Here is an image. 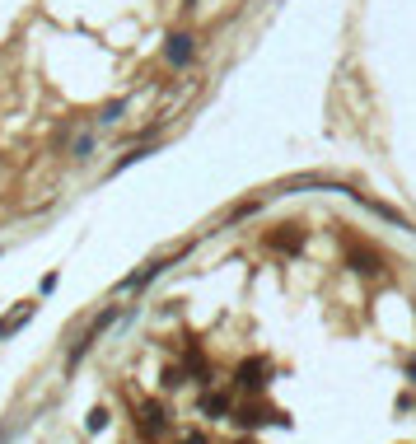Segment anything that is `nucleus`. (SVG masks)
<instances>
[{"mask_svg": "<svg viewBox=\"0 0 416 444\" xmlns=\"http://www.w3.org/2000/svg\"><path fill=\"white\" fill-rule=\"evenodd\" d=\"M103 426H108V407H94V412H89V421H84V430H89V435H99Z\"/></svg>", "mask_w": 416, "mask_h": 444, "instance_id": "8", "label": "nucleus"}, {"mask_svg": "<svg viewBox=\"0 0 416 444\" xmlns=\"http://www.w3.org/2000/svg\"><path fill=\"white\" fill-rule=\"evenodd\" d=\"M201 407H206L210 417H225V412H230V402H225V397H206V402H201Z\"/></svg>", "mask_w": 416, "mask_h": 444, "instance_id": "10", "label": "nucleus"}, {"mask_svg": "<svg viewBox=\"0 0 416 444\" xmlns=\"http://www.w3.org/2000/svg\"><path fill=\"white\" fill-rule=\"evenodd\" d=\"M112 323H117V309H112V304H108L103 314H99V318H94V323H89V328H84V337H79L75 346H71V356H66V369H75L79 360H84V356H89V351H94V341L103 337V332H108V328H112Z\"/></svg>", "mask_w": 416, "mask_h": 444, "instance_id": "1", "label": "nucleus"}, {"mask_svg": "<svg viewBox=\"0 0 416 444\" xmlns=\"http://www.w3.org/2000/svg\"><path fill=\"white\" fill-rule=\"evenodd\" d=\"M192 56H197V38H192L187 28H178V33H169V38H164V61H169L173 71L192 66Z\"/></svg>", "mask_w": 416, "mask_h": 444, "instance_id": "2", "label": "nucleus"}, {"mask_svg": "<svg viewBox=\"0 0 416 444\" xmlns=\"http://www.w3.org/2000/svg\"><path fill=\"white\" fill-rule=\"evenodd\" d=\"M182 444H206V435H197V430H192V435H187Z\"/></svg>", "mask_w": 416, "mask_h": 444, "instance_id": "11", "label": "nucleus"}, {"mask_svg": "<svg viewBox=\"0 0 416 444\" xmlns=\"http://www.w3.org/2000/svg\"><path fill=\"white\" fill-rule=\"evenodd\" d=\"M262 384H267V365H258V360H248V365L238 369V388H243V393L262 388Z\"/></svg>", "mask_w": 416, "mask_h": 444, "instance_id": "4", "label": "nucleus"}, {"mask_svg": "<svg viewBox=\"0 0 416 444\" xmlns=\"http://www.w3.org/2000/svg\"><path fill=\"white\" fill-rule=\"evenodd\" d=\"M140 430H150V435H164V407H159V402L140 407Z\"/></svg>", "mask_w": 416, "mask_h": 444, "instance_id": "6", "label": "nucleus"}, {"mask_svg": "<svg viewBox=\"0 0 416 444\" xmlns=\"http://www.w3.org/2000/svg\"><path fill=\"white\" fill-rule=\"evenodd\" d=\"M159 271H164V262H145L140 271H131L127 281H122V290H140V286H150V281H155Z\"/></svg>", "mask_w": 416, "mask_h": 444, "instance_id": "5", "label": "nucleus"}, {"mask_svg": "<svg viewBox=\"0 0 416 444\" xmlns=\"http://www.w3.org/2000/svg\"><path fill=\"white\" fill-rule=\"evenodd\" d=\"M122 112H127V99H112V103H108L103 112H99V127H112V122H117Z\"/></svg>", "mask_w": 416, "mask_h": 444, "instance_id": "7", "label": "nucleus"}, {"mask_svg": "<svg viewBox=\"0 0 416 444\" xmlns=\"http://www.w3.org/2000/svg\"><path fill=\"white\" fill-rule=\"evenodd\" d=\"M33 314H38V304L28 299V304H19V309H14L10 318H0V341H5V337H14V332H19V328H24V323H28Z\"/></svg>", "mask_w": 416, "mask_h": 444, "instance_id": "3", "label": "nucleus"}, {"mask_svg": "<svg viewBox=\"0 0 416 444\" xmlns=\"http://www.w3.org/2000/svg\"><path fill=\"white\" fill-rule=\"evenodd\" d=\"M94 155V136H75V159H89Z\"/></svg>", "mask_w": 416, "mask_h": 444, "instance_id": "9", "label": "nucleus"}]
</instances>
